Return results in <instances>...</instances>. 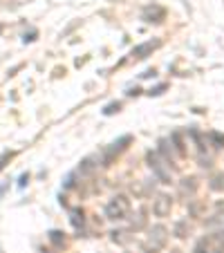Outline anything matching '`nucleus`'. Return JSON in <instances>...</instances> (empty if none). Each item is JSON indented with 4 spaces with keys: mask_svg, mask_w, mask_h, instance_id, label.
<instances>
[{
    "mask_svg": "<svg viewBox=\"0 0 224 253\" xmlns=\"http://www.w3.org/2000/svg\"><path fill=\"white\" fill-rule=\"evenodd\" d=\"M168 242V229L162 224L153 226L150 233H148V240L143 242V253H159Z\"/></svg>",
    "mask_w": 224,
    "mask_h": 253,
    "instance_id": "1",
    "label": "nucleus"
},
{
    "mask_svg": "<svg viewBox=\"0 0 224 253\" xmlns=\"http://www.w3.org/2000/svg\"><path fill=\"white\" fill-rule=\"evenodd\" d=\"M193 253H224V229L202 238L200 242L195 244Z\"/></svg>",
    "mask_w": 224,
    "mask_h": 253,
    "instance_id": "2",
    "label": "nucleus"
},
{
    "mask_svg": "<svg viewBox=\"0 0 224 253\" xmlns=\"http://www.w3.org/2000/svg\"><path fill=\"white\" fill-rule=\"evenodd\" d=\"M130 213V200L126 195H115L105 204V217L108 220H124Z\"/></svg>",
    "mask_w": 224,
    "mask_h": 253,
    "instance_id": "3",
    "label": "nucleus"
},
{
    "mask_svg": "<svg viewBox=\"0 0 224 253\" xmlns=\"http://www.w3.org/2000/svg\"><path fill=\"white\" fill-rule=\"evenodd\" d=\"M148 166L155 170V175L162 179L164 184H171L173 182V170H171V164L162 157L159 153H148Z\"/></svg>",
    "mask_w": 224,
    "mask_h": 253,
    "instance_id": "4",
    "label": "nucleus"
},
{
    "mask_svg": "<svg viewBox=\"0 0 224 253\" xmlns=\"http://www.w3.org/2000/svg\"><path fill=\"white\" fill-rule=\"evenodd\" d=\"M162 45V41L159 39H155V41H146V43H141V45H137V47L133 49V58L134 61H143V58H148L150 54L155 52V49Z\"/></svg>",
    "mask_w": 224,
    "mask_h": 253,
    "instance_id": "5",
    "label": "nucleus"
},
{
    "mask_svg": "<svg viewBox=\"0 0 224 253\" xmlns=\"http://www.w3.org/2000/svg\"><path fill=\"white\" fill-rule=\"evenodd\" d=\"M173 211V200L168 195H157L153 200V213L157 217H168Z\"/></svg>",
    "mask_w": 224,
    "mask_h": 253,
    "instance_id": "6",
    "label": "nucleus"
},
{
    "mask_svg": "<svg viewBox=\"0 0 224 253\" xmlns=\"http://www.w3.org/2000/svg\"><path fill=\"white\" fill-rule=\"evenodd\" d=\"M164 18H166V11L157 5H150L143 9V20H146V23H162Z\"/></svg>",
    "mask_w": 224,
    "mask_h": 253,
    "instance_id": "7",
    "label": "nucleus"
},
{
    "mask_svg": "<svg viewBox=\"0 0 224 253\" xmlns=\"http://www.w3.org/2000/svg\"><path fill=\"white\" fill-rule=\"evenodd\" d=\"M126 143H130V137H124L117 143H112V148H108V153H105V157H103V166H110V162L115 159V155H119L121 150L126 148Z\"/></svg>",
    "mask_w": 224,
    "mask_h": 253,
    "instance_id": "8",
    "label": "nucleus"
},
{
    "mask_svg": "<svg viewBox=\"0 0 224 253\" xmlns=\"http://www.w3.org/2000/svg\"><path fill=\"white\" fill-rule=\"evenodd\" d=\"M195 191H197V179L195 177H186V179H181V184H179V193L181 195H195Z\"/></svg>",
    "mask_w": 224,
    "mask_h": 253,
    "instance_id": "9",
    "label": "nucleus"
},
{
    "mask_svg": "<svg viewBox=\"0 0 224 253\" xmlns=\"http://www.w3.org/2000/svg\"><path fill=\"white\" fill-rule=\"evenodd\" d=\"M173 233H175V238H179V240H184L186 235L191 233V224H188V222L186 220H179L175 224V229H173Z\"/></svg>",
    "mask_w": 224,
    "mask_h": 253,
    "instance_id": "10",
    "label": "nucleus"
},
{
    "mask_svg": "<svg viewBox=\"0 0 224 253\" xmlns=\"http://www.w3.org/2000/svg\"><path fill=\"white\" fill-rule=\"evenodd\" d=\"M159 155H162L168 164H173V143L166 141V139H164V141H159Z\"/></svg>",
    "mask_w": 224,
    "mask_h": 253,
    "instance_id": "11",
    "label": "nucleus"
},
{
    "mask_svg": "<svg viewBox=\"0 0 224 253\" xmlns=\"http://www.w3.org/2000/svg\"><path fill=\"white\" fill-rule=\"evenodd\" d=\"M211 191H218V193H222L224 191V172H220V175H215V177H211Z\"/></svg>",
    "mask_w": 224,
    "mask_h": 253,
    "instance_id": "12",
    "label": "nucleus"
},
{
    "mask_svg": "<svg viewBox=\"0 0 224 253\" xmlns=\"http://www.w3.org/2000/svg\"><path fill=\"white\" fill-rule=\"evenodd\" d=\"M70 220H72V224L77 226V229L79 226H83V222H86L83 220V211L81 209H72L70 211Z\"/></svg>",
    "mask_w": 224,
    "mask_h": 253,
    "instance_id": "13",
    "label": "nucleus"
},
{
    "mask_svg": "<svg viewBox=\"0 0 224 253\" xmlns=\"http://www.w3.org/2000/svg\"><path fill=\"white\" fill-rule=\"evenodd\" d=\"M49 240H52V244H56V247H63V244H65V238H63L61 231H52V233H49Z\"/></svg>",
    "mask_w": 224,
    "mask_h": 253,
    "instance_id": "14",
    "label": "nucleus"
},
{
    "mask_svg": "<svg viewBox=\"0 0 224 253\" xmlns=\"http://www.w3.org/2000/svg\"><path fill=\"white\" fill-rule=\"evenodd\" d=\"M124 235H126V231H112V240L115 242H126L128 238H124Z\"/></svg>",
    "mask_w": 224,
    "mask_h": 253,
    "instance_id": "15",
    "label": "nucleus"
},
{
    "mask_svg": "<svg viewBox=\"0 0 224 253\" xmlns=\"http://www.w3.org/2000/svg\"><path fill=\"white\" fill-rule=\"evenodd\" d=\"M211 139L215 141V146H218V148H224V137H222V134L213 132V134H211Z\"/></svg>",
    "mask_w": 224,
    "mask_h": 253,
    "instance_id": "16",
    "label": "nucleus"
},
{
    "mask_svg": "<svg viewBox=\"0 0 224 253\" xmlns=\"http://www.w3.org/2000/svg\"><path fill=\"white\" fill-rule=\"evenodd\" d=\"M119 108H121L119 103H110V105H108V108H105L103 112H105V115H115V112H119Z\"/></svg>",
    "mask_w": 224,
    "mask_h": 253,
    "instance_id": "17",
    "label": "nucleus"
},
{
    "mask_svg": "<svg viewBox=\"0 0 224 253\" xmlns=\"http://www.w3.org/2000/svg\"><path fill=\"white\" fill-rule=\"evenodd\" d=\"M9 159H11V155H2V157H0V170L5 168V164L9 162Z\"/></svg>",
    "mask_w": 224,
    "mask_h": 253,
    "instance_id": "18",
    "label": "nucleus"
},
{
    "mask_svg": "<svg viewBox=\"0 0 224 253\" xmlns=\"http://www.w3.org/2000/svg\"><path fill=\"white\" fill-rule=\"evenodd\" d=\"M164 90H166V85H159V87H155V90H150V94H162Z\"/></svg>",
    "mask_w": 224,
    "mask_h": 253,
    "instance_id": "19",
    "label": "nucleus"
},
{
    "mask_svg": "<svg viewBox=\"0 0 224 253\" xmlns=\"http://www.w3.org/2000/svg\"><path fill=\"white\" fill-rule=\"evenodd\" d=\"M27 182H29V175H23V177H20V182H18V186H25Z\"/></svg>",
    "mask_w": 224,
    "mask_h": 253,
    "instance_id": "20",
    "label": "nucleus"
},
{
    "mask_svg": "<svg viewBox=\"0 0 224 253\" xmlns=\"http://www.w3.org/2000/svg\"><path fill=\"white\" fill-rule=\"evenodd\" d=\"M218 213L224 215V202H218Z\"/></svg>",
    "mask_w": 224,
    "mask_h": 253,
    "instance_id": "21",
    "label": "nucleus"
},
{
    "mask_svg": "<svg viewBox=\"0 0 224 253\" xmlns=\"http://www.w3.org/2000/svg\"><path fill=\"white\" fill-rule=\"evenodd\" d=\"M171 253H181V251H171Z\"/></svg>",
    "mask_w": 224,
    "mask_h": 253,
    "instance_id": "22",
    "label": "nucleus"
}]
</instances>
